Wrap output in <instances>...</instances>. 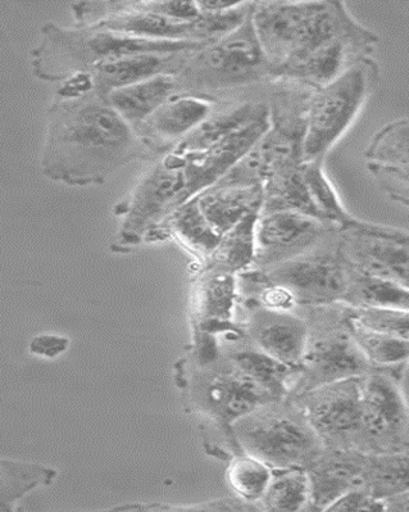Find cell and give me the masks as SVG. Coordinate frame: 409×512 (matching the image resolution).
Instances as JSON below:
<instances>
[{
    "label": "cell",
    "mask_w": 409,
    "mask_h": 512,
    "mask_svg": "<svg viewBox=\"0 0 409 512\" xmlns=\"http://www.w3.org/2000/svg\"><path fill=\"white\" fill-rule=\"evenodd\" d=\"M136 160L152 157L106 98L95 90L76 99L54 98L40 158L45 178L88 187Z\"/></svg>",
    "instance_id": "cell-1"
},
{
    "label": "cell",
    "mask_w": 409,
    "mask_h": 512,
    "mask_svg": "<svg viewBox=\"0 0 409 512\" xmlns=\"http://www.w3.org/2000/svg\"><path fill=\"white\" fill-rule=\"evenodd\" d=\"M206 43L151 40L94 26L67 29L47 24L31 52L33 71L40 80L61 83L79 72H92L101 63L138 54H174L197 51Z\"/></svg>",
    "instance_id": "cell-2"
},
{
    "label": "cell",
    "mask_w": 409,
    "mask_h": 512,
    "mask_svg": "<svg viewBox=\"0 0 409 512\" xmlns=\"http://www.w3.org/2000/svg\"><path fill=\"white\" fill-rule=\"evenodd\" d=\"M175 79L176 95H198L216 102L235 90L271 84L275 71L254 33L252 12L233 33L190 53Z\"/></svg>",
    "instance_id": "cell-3"
},
{
    "label": "cell",
    "mask_w": 409,
    "mask_h": 512,
    "mask_svg": "<svg viewBox=\"0 0 409 512\" xmlns=\"http://www.w3.org/2000/svg\"><path fill=\"white\" fill-rule=\"evenodd\" d=\"M240 451L272 470L308 469L325 451L324 443L293 398L271 401L231 425Z\"/></svg>",
    "instance_id": "cell-4"
},
{
    "label": "cell",
    "mask_w": 409,
    "mask_h": 512,
    "mask_svg": "<svg viewBox=\"0 0 409 512\" xmlns=\"http://www.w3.org/2000/svg\"><path fill=\"white\" fill-rule=\"evenodd\" d=\"M380 67L374 58L362 57L309 99L303 162L325 161L327 154L348 133L375 92Z\"/></svg>",
    "instance_id": "cell-5"
},
{
    "label": "cell",
    "mask_w": 409,
    "mask_h": 512,
    "mask_svg": "<svg viewBox=\"0 0 409 512\" xmlns=\"http://www.w3.org/2000/svg\"><path fill=\"white\" fill-rule=\"evenodd\" d=\"M306 308L307 346L301 374L289 397L340 380L361 378L374 369L354 342L344 303Z\"/></svg>",
    "instance_id": "cell-6"
},
{
    "label": "cell",
    "mask_w": 409,
    "mask_h": 512,
    "mask_svg": "<svg viewBox=\"0 0 409 512\" xmlns=\"http://www.w3.org/2000/svg\"><path fill=\"white\" fill-rule=\"evenodd\" d=\"M267 282L292 294L299 307L343 303L353 267L339 247L338 233L321 246L261 270Z\"/></svg>",
    "instance_id": "cell-7"
},
{
    "label": "cell",
    "mask_w": 409,
    "mask_h": 512,
    "mask_svg": "<svg viewBox=\"0 0 409 512\" xmlns=\"http://www.w3.org/2000/svg\"><path fill=\"white\" fill-rule=\"evenodd\" d=\"M189 201L183 157L168 152L145 172L117 214L122 217L120 240L124 246H135L151 235L167 217Z\"/></svg>",
    "instance_id": "cell-8"
},
{
    "label": "cell",
    "mask_w": 409,
    "mask_h": 512,
    "mask_svg": "<svg viewBox=\"0 0 409 512\" xmlns=\"http://www.w3.org/2000/svg\"><path fill=\"white\" fill-rule=\"evenodd\" d=\"M293 398L330 450L366 453L359 378L322 385Z\"/></svg>",
    "instance_id": "cell-9"
},
{
    "label": "cell",
    "mask_w": 409,
    "mask_h": 512,
    "mask_svg": "<svg viewBox=\"0 0 409 512\" xmlns=\"http://www.w3.org/2000/svg\"><path fill=\"white\" fill-rule=\"evenodd\" d=\"M389 370L372 369L359 378L366 453L408 450V403L402 376Z\"/></svg>",
    "instance_id": "cell-10"
},
{
    "label": "cell",
    "mask_w": 409,
    "mask_h": 512,
    "mask_svg": "<svg viewBox=\"0 0 409 512\" xmlns=\"http://www.w3.org/2000/svg\"><path fill=\"white\" fill-rule=\"evenodd\" d=\"M339 247L358 273L409 288V237L406 230L354 219L339 229Z\"/></svg>",
    "instance_id": "cell-11"
},
{
    "label": "cell",
    "mask_w": 409,
    "mask_h": 512,
    "mask_svg": "<svg viewBox=\"0 0 409 512\" xmlns=\"http://www.w3.org/2000/svg\"><path fill=\"white\" fill-rule=\"evenodd\" d=\"M339 229L324 221L294 211L259 214L254 230V261L251 269L288 261L321 246Z\"/></svg>",
    "instance_id": "cell-12"
},
{
    "label": "cell",
    "mask_w": 409,
    "mask_h": 512,
    "mask_svg": "<svg viewBox=\"0 0 409 512\" xmlns=\"http://www.w3.org/2000/svg\"><path fill=\"white\" fill-rule=\"evenodd\" d=\"M217 104L213 99L198 95H174L140 126L136 134L152 160L161 158L206 121Z\"/></svg>",
    "instance_id": "cell-13"
},
{
    "label": "cell",
    "mask_w": 409,
    "mask_h": 512,
    "mask_svg": "<svg viewBox=\"0 0 409 512\" xmlns=\"http://www.w3.org/2000/svg\"><path fill=\"white\" fill-rule=\"evenodd\" d=\"M308 2H254L252 24L263 53L277 72L292 60L301 42Z\"/></svg>",
    "instance_id": "cell-14"
},
{
    "label": "cell",
    "mask_w": 409,
    "mask_h": 512,
    "mask_svg": "<svg viewBox=\"0 0 409 512\" xmlns=\"http://www.w3.org/2000/svg\"><path fill=\"white\" fill-rule=\"evenodd\" d=\"M249 342L268 356L301 370L308 339V317L293 311L247 305Z\"/></svg>",
    "instance_id": "cell-15"
},
{
    "label": "cell",
    "mask_w": 409,
    "mask_h": 512,
    "mask_svg": "<svg viewBox=\"0 0 409 512\" xmlns=\"http://www.w3.org/2000/svg\"><path fill=\"white\" fill-rule=\"evenodd\" d=\"M368 453L353 450H330L318 456L307 470L309 511H326L351 489L363 487Z\"/></svg>",
    "instance_id": "cell-16"
},
{
    "label": "cell",
    "mask_w": 409,
    "mask_h": 512,
    "mask_svg": "<svg viewBox=\"0 0 409 512\" xmlns=\"http://www.w3.org/2000/svg\"><path fill=\"white\" fill-rule=\"evenodd\" d=\"M206 383V405L217 420L231 430V425L251 414L257 407L275 400L244 374L233 361L209 375Z\"/></svg>",
    "instance_id": "cell-17"
},
{
    "label": "cell",
    "mask_w": 409,
    "mask_h": 512,
    "mask_svg": "<svg viewBox=\"0 0 409 512\" xmlns=\"http://www.w3.org/2000/svg\"><path fill=\"white\" fill-rule=\"evenodd\" d=\"M266 115H268V107L265 98H242L236 101L218 102L211 116L193 133L181 140L171 152L189 154L206 151L235 131Z\"/></svg>",
    "instance_id": "cell-18"
},
{
    "label": "cell",
    "mask_w": 409,
    "mask_h": 512,
    "mask_svg": "<svg viewBox=\"0 0 409 512\" xmlns=\"http://www.w3.org/2000/svg\"><path fill=\"white\" fill-rule=\"evenodd\" d=\"M194 51L174 54H138L101 63L93 69L95 93L106 98L115 90L162 74L176 75Z\"/></svg>",
    "instance_id": "cell-19"
},
{
    "label": "cell",
    "mask_w": 409,
    "mask_h": 512,
    "mask_svg": "<svg viewBox=\"0 0 409 512\" xmlns=\"http://www.w3.org/2000/svg\"><path fill=\"white\" fill-rule=\"evenodd\" d=\"M195 197L202 214L222 238L245 217L261 212L263 185L216 183Z\"/></svg>",
    "instance_id": "cell-20"
},
{
    "label": "cell",
    "mask_w": 409,
    "mask_h": 512,
    "mask_svg": "<svg viewBox=\"0 0 409 512\" xmlns=\"http://www.w3.org/2000/svg\"><path fill=\"white\" fill-rule=\"evenodd\" d=\"M176 90L175 75L162 74L115 90L108 95L107 102L136 133L159 107L176 95Z\"/></svg>",
    "instance_id": "cell-21"
},
{
    "label": "cell",
    "mask_w": 409,
    "mask_h": 512,
    "mask_svg": "<svg viewBox=\"0 0 409 512\" xmlns=\"http://www.w3.org/2000/svg\"><path fill=\"white\" fill-rule=\"evenodd\" d=\"M230 360L259 387L270 393L275 400H285L292 394L301 370L284 364L267 353L258 350L251 342L236 348Z\"/></svg>",
    "instance_id": "cell-22"
},
{
    "label": "cell",
    "mask_w": 409,
    "mask_h": 512,
    "mask_svg": "<svg viewBox=\"0 0 409 512\" xmlns=\"http://www.w3.org/2000/svg\"><path fill=\"white\" fill-rule=\"evenodd\" d=\"M170 234L199 257L209 258L215 253L221 237L212 228L198 206L197 197L177 207L151 237Z\"/></svg>",
    "instance_id": "cell-23"
},
{
    "label": "cell",
    "mask_w": 409,
    "mask_h": 512,
    "mask_svg": "<svg viewBox=\"0 0 409 512\" xmlns=\"http://www.w3.org/2000/svg\"><path fill=\"white\" fill-rule=\"evenodd\" d=\"M363 488L376 500L409 491V453L406 451L368 453Z\"/></svg>",
    "instance_id": "cell-24"
},
{
    "label": "cell",
    "mask_w": 409,
    "mask_h": 512,
    "mask_svg": "<svg viewBox=\"0 0 409 512\" xmlns=\"http://www.w3.org/2000/svg\"><path fill=\"white\" fill-rule=\"evenodd\" d=\"M57 471L48 466L0 457V511H11L36 488L49 486Z\"/></svg>",
    "instance_id": "cell-25"
},
{
    "label": "cell",
    "mask_w": 409,
    "mask_h": 512,
    "mask_svg": "<svg viewBox=\"0 0 409 512\" xmlns=\"http://www.w3.org/2000/svg\"><path fill=\"white\" fill-rule=\"evenodd\" d=\"M344 305L358 308H392L409 311V289L390 280L353 269Z\"/></svg>",
    "instance_id": "cell-26"
},
{
    "label": "cell",
    "mask_w": 409,
    "mask_h": 512,
    "mask_svg": "<svg viewBox=\"0 0 409 512\" xmlns=\"http://www.w3.org/2000/svg\"><path fill=\"white\" fill-rule=\"evenodd\" d=\"M325 161L316 160L302 162L301 171L304 183L307 185L309 196L313 205L327 224L342 229L351 224L356 217L349 214L344 207L342 199L331 184L325 172Z\"/></svg>",
    "instance_id": "cell-27"
},
{
    "label": "cell",
    "mask_w": 409,
    "mask_h": 512,
    "mask_svg": "<svg viewBox=\"0 0 409 512\" xmlns=\"http://www.w3.org/2000/svg\"><path fill=\"white\" fill-rule=\"evenodd\" d=\"M259 505L262 510L274 512L309 511L307 470H274V475Z\"/></svg>",
    "instance_id": "cell-28"
},
{
    "label": "cell",
    "mask_w": 409,
    "mask_h": 512,
    "mask_svg": "<svg viewBox=\"0 0 409 512\" xmlns=\"http://www.w3.org/2000/svg\"><path fill=\"white\" fill-rule=\"evenodd\" d=\"M236 275L209 264L198 280L197 301L204 315L211 319H230L238 299Z\"/></svg>",
    "instance_id": "cell-29"
},
{
    "label": "cell",
    "mask_w": 409,
    "mask_h": 512,
    "mask_svg": "<svg viewBox=\"0 0 409 512\" xmlns=\"http://www.w3.org/2000/svg\"><path fill=\"white\" fill-rule=\"evenodd\" d=\"M259 214H252L222 235L211 264L235 275L251 269L254 261V230Z\"/></svg>",
    "instance_id": "cell-30"
},
{
    "label": "cell",
    "mask_w": 409,
    "mask_h": 512,
    "mask_svg": "<svg viewBox=\"0 0 409 512\" xmlns=\"http://www.w3.org/2000/svg\"><path fill=\"white\" fill-rule=\"evenodd\" d=\"M345 316L354 342L374 369H394L407 364L409 341L363 328L349 319L347 310Z\"/></svg>",
    "instance_id": "cell-31"
},
{
    "label": "cell",
    "mask_w": 409,
    "mask_h": 512,
    "mask_svg": "<svg viewBox=\"0 0 409 512\" xmlns=\"http://www.w3.org/2000/svg\"><path fill=\"white\" fill-rule=\"evenodd\" d=\"M366 165L409 170V125L407 117L389 122L377 131L363 152Z\"/></svg>",
    "instance_id": "cell-32"
},
{
    "label": "cell",
    "mask_w": 409,
    "mask_h": 512,
    "mask_svg": "<svg viewBox=\"0 0 409 512\" xmlns=\"http://www.w3.org/2000/svg\"><path fill=\"white\" fill-rule=\"evenodd\" d=\"M274 470L257 457L236 453L227 469V482L240 500L247 504L259 505L270 484Z\"/></svg>",
    "instance_id": "cell-33"
},
{
    "label": "cell",
    "mask_w": 409,
    "mask_h": 512,
    "mask_svg": "<svg viewBox=\"0 0 409 512\" xmlns=\"http://www.w3.org/2000/svg\"><path fill=\"white\" fill-rule=\"evenodd\" d=\"M349 319L372 332L409 341L408 311L392 308H358L345 305Z\"/></svg>",
    "instance_id": "cell-34"
},
{
    "label": "cell",
    "mask_w": 409,
    "mask_h": 512,
    "mask_svg": "<svg viewBox=\"0 0 409 512\" xmlns=\"http://www.w3.org/2000/svg\"><path fill=\"white\" fill-rule=\"evenodd\" d=\"M367 171L377 181L386 196L399 205H409V170L399 167L366 165Z\"/></svg>",
    "instance_id": "cell-35"
},
{
    "label": "cell",
    "mask_w": 409,
    "mask_h": 512,
    "mask_svg": "<svg viewBox=\"0 0 409 512\" xmlns=\"http://www.w3.org/2000/svg\"><path fill=\"white\" fill-rule=\"evenodd\" d=\"M326 511L333 512H379L384 511V502L376 500L363 487L351 489L342 497L327 507Z\"/></svg>",
    "instance_id": "cell-36"
},
{
    "label": "cell",
    "mask_w": 409,
    "mask_h": 512,
    "mask_svg": "<svg viewBox=\"0 0 409 512\" xmlns=\"http://www.w3.org/2000/svg\"><path fill=\"white\" fill-rule=\"evenodd\" d=\"M148 11L176 22H193L201 11L197 2H140Z\"/></svg>",
    "instance_id": "cell-37"
},
{
    "label": "cell",
    "mask_w": 409,
    "mask_h": 512,
    "mask_svg": "<svg viewBox=\"0 0 409 512\" xmlns=\"http://www.w3.org/2000/svg\"><path fill=\"white\" fill-rule=\"evenodd\" d=\"M68 339L58 335L42 334L35 337L30 343V352L45 359H54L68 347Z\"/></svg>",
    "instance_id": "cell-38"
},
{
    "label": "cell",
    "mask_w": 409,
    "mask_h": 512,
    "mask_svg": "<svg viewBox=\"0 0 409 512\" xmlns=\"http://www.w3.org/2000/svg\"><path fill=\"white\" fill-rule=\"evenodd\" d=\"M384 502V511L408 512L409 511V491L399 493L393 497L386 498Z\"/></svg>",
    "instance_id": "cell-39"
}]
</instances>
